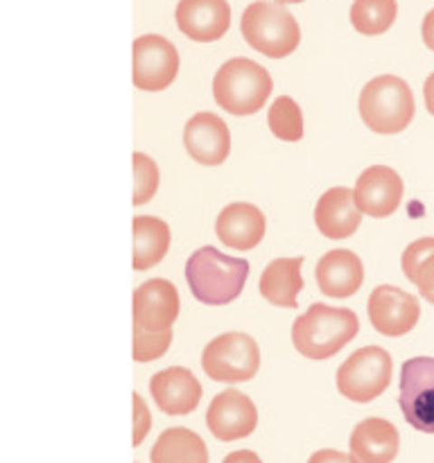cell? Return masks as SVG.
<instances>
[{"label":"cell","mask_w":434,"mask_h":463,"mask_svg":"<svg viewBox=\"0 0 434 463\" xmlns=\"http://www.w3.org/2000/svg\"><path fill=\"white\" fill-rule=\"evenodd\" d=\"M249 276L244 258H231L215 247H202L185 262L190 292L203 306H226L242 294Z\"/></svg>","instance_id":"1"},{"label":"cell","mask_w":434,"mask_h":463,"mask_svg":"<svg viewBox=\"0 0 434 463\" xmlns=\"http://www.w3.org/2000/svg\"><path fill=\"white\" fill-rule=\"evenodd\" d=\"M360 330L357 315L348 307L315 303L292 326V344L307 360H328L337 355Z\"/></svg>","instance_id":"2"},{"label":"cell","mask_w":434,"mask_h":463,"mask_svg":"<svg viewBox=\"0 0 434 463\" xmlns=\"http://www.w3.org/2000/svg\"><path fill=\"white\" fill-rule=\"evenodd\" d=\"M271 77L260 63L247 57L229 59L212 77V98L231 116H251L269 99Z\"/></svg>","instance_id":"3"},{"label":"cell","mask_w":434,"mask_h":463,"mask_svg":"<svg viewBox=\"0 0 434 463\" xmlns=\"http://www.w3.org/2000/svg\"><path fill=\"white\" fill-rule=\"evenodd\" d=\"M360 118L371 131L382 136L401 134L414 120V95L405 80L380 75L360 93Z\"/></svg>","instance_id":"4"},{"label":"cell","mask_w":434,"mask_h":463,"mask_svg":"<svg viewBox=\"0 0 434 463\" xmlns=\"http://www.w3.org/2000/svg\"><path fill=\"white\" fill-rule=\"evenodd\" d=\"M244 41L269 59L289 57L298 48L301 30L283 3L256 0L249 5L240 21Z\"/></svg>","instance_id":"5"},{"label":"cell","mask_w":434,"mask_h":463,"mask_svg":"<svg viewBox=\"0 0 434 463\" xmlns=\"http://www.w3.org/2000/svg\"><path fill=\"white\" fill-rule=\"evenodd\" d=\"M202 366L215 383H249L260 369V348L256 339L244 333L220 335L203 348Z\"/></svg>","instance_id":"6"},{"label":"cell","mask_w":434,"mask_h":463,"mask_svg":"<svg viewBox=\"0 0 434 463\" xmlns=\"http://www.w3.org/2000/svg\"><path fill=\"white\" fill-rule=\"evenodd\" d=\"M393 362L384 348L364 346L337 369V389L351 402L375 401L392 383Z\"/></svg>","instance_id":"7"},{"label":"cell","mask_w":434,"mask_h":463,"mask_svg":"<svg viewBox=\"0 0 434 463\" xmlns=\"http://www.w3.org/2000/svg\"><path fill=\"white\" fill-rule=\"evenodd\" d=\"M398 405L411 428L434 434V357H414L401 366Z\"/></svg>","instance_id":"8"},{"label":"cell","mask_w":434,"mask_h":463,"mask_svg":"<svg viewBox=\"0 0 434 463\" xmlns=\"http://www.w3.org/2000/svg\"><path fill=\"white\" fill-rule=\"evenodd\" d=\"M179 72V52L158 34H145L134 41V84L136 89L156 93L165 90Z\"/></svg>","instance_id":"9"},{"label":"cell","mask_w":434,"mask_h":463,"mask_svg":"<svg viewBox=\"0 0 434 463\" xmlns=\"http://www.w3.org/2000/svg\"><path fill=\"white\" fill-rule=\"evenodd\" d=\"M371 326L384 337H402L411 333L420 319V306L416 297L396 285H380L369 297Z\"/></svg>","instance_id":"10"},{"label":"cell","mask_w":434,"mask_h":463,"mask_svg":"<svg viewBox=\"0 0 434 463\" xmlns=\"http://www.w3.org/2000/svg\"><path fill=\"white\" fill-rule=\"evenodd\" d=\"M179 292L165 279H152L134 292V330L161 335L179 319Z\"/></svg>","instance_id":"11"},{"label":"cell","mask_w":434,"mask_h":463,"mask_svg":"<svg viewBox=\"0 0 434 463\" xmlns=\"http://www.w3.org/2000/svg\"><path fill=\"white\" fill-rule=\"evenodd\" d=\"M206 425L217 441H240L258 428V410L249 396L235 389L217 393L206 411Z\"/></svg>","instance_id":"12"},{"label":"cell","mask_w":434,"mask_h":463,"mask_svg":"<svg viewBox=\"0 0 434 463\" xmlns=\"http://www.w3.org/2000/svg\"><path fill=\"white\" fill-rule=\"evenodd\" d=\"M184 145L199 165H222L231 152V131L215 113H197L185 122Z\"/></svg>","instance_id":"13"},{"label":"cell","mask_w":434,"mask_h":463,"mask_svg":"<svg viewBox=\"0 0 434 463\" xmlns=\"http://www.w3.org/2000/svg\"><path fill=\"white\" fill-rule=\"evenodd\" d=\"M402 179L396 170L387 165H371L357 176L355 202L364 215L389 217L398 211L402 202Z\"/></svg>","instance_id":"14"},{"label":"cell","mask_w":434,"mask_h":463,"mask_svg":"<svg viewBox=\"0 0 434 463\" xmlns=\"http://www.w3.org/2000/svg\"><path fill=\"white\" fill-rule=\"evenodd\" d=\"M149 393L158 410L167 416L193 414L202 401V384L194 378L193 371L184 366H170L158 371L149 380Z\"/></svg>","instance_id":"15"},{"label":"cell","mask_w":434,"mask_h":463,"mask_svg":"<svg viewBox=\"0 0 434 463\" xmlns=\"http://www.w3.org/2000/svg\"><path fill=\"white\" fill-rule=\"evenodd\" d=\"M176 25L188 39L212 43L229 32L231 7L226 0H179Z\"/></svg>","instance_id":"16"},{"label":"cell","mask_w":434,"mask_h":463,"mask_svg":"<svg viewBox=\"0 0 434 463\" xmlns=\"http://www.w3.org/2000/svg\"><path fill=\"white\" fill-rule=\"evenodd\" d=\"M265 226L267 222L260 208L247 202H238L229 203L217 215L215 233L224 247L238 249V251H251L265 238Z\"/></svg>","instance_id":"17"},{"label":"cell","mask_w":434,"mask_h":463,"mask_svg":"<svg viewBox=\"0 0 434 463\" xmlns=\"http://www.w3.org/2000/svg\"><path fill=\"white\" fill-rule=\"evenodd\" d=\"M316 285L328 298H348L364 283L362 260L348 249H333L316 262Z\"/></svg>","instance_id":"18"},{"label":"cell","mask_w":434,"mask_h":463,"mask_svg":"<svg viewBox=\"0 0 434 463\" xmlns=\"http://www.w3.org/2000/svg\"><path fill=\"white\" fill-rule=\"evenodd\" d=\"M362 215L355 193L348 188H330L319 197L315 208V224L330 240L351 238L360 226Z\"/></svg>","instance_id":"19"},{"label":"cell","mask_w":434,"mask_h":463,"mask_svg":"<svg viewBox=\"0 0 434 463\" xmlns=\"http://www.w3.org/2000/svg\"><path fill=\"white\" fill-rule=\"evenodd\" d=\"M348 448L357 463H392L401 450V437L389 420L366 419L355 425Z\"/></svg>","instance_id":"20"},{"label":"cell","mask_w":434,"mask_h":463,"mask_svg":"<svg viewBox=\"0 0 434 463\" xmlns=\"http://www.w3.org/2000/svg\"><path fill=\"white\" fill-rule=\"evenodd\" d=\"M303 258H276L260 276V294L265 301L278 307H297V297L303 289Z\"/></svg>","instance_id":"21"},{"label":"cell","mask_w":434,"mask_h":463,"mask_svg":"<svg viewBox=\"0 0 434 463\" xmlns=\"http://www.w3.org/2000/svg\"><path fill=\"white\" fill-rule=\"evenodd\" d=\"M170 249V226L152 215L134 217V269L156 267Z\"/></svg>","instance_id":"22"},{"label":"cell","mask_w":434,"mask_h":463,"mask_svg":"<svg viewBox=\"0 0 434 463\" xmlns=\"http://www.w3.org/2000/svg\"><path fill=\"white\" fill-rule=\"evenodd\" d=\"M152 463H208V448L197 432L188 428H167L149 452Z\"/></svg>","instance_id":"23"},{"label":"cell","mask_w":434,"mask_h":463,"mask_svg":"<svg viewBox=\"0 0 434 463\" xmlns=\"http://www.w3.org/2000/svg\"><path fill=\"white\" fill-rule=\"evenodd\" d=\"M402 274L419 288L420 297L434 306V238H420L402 253Z\"/></svg>","instance_id":"24"},{"label":"cell","mask_w":434,"mask_h":463,"mask_svg":"<svg viewBox=\"0 0 434 463\" xmlns=\"http://www.w3.org/2000/svg\"><path fill=\"white\" fill-rule=\"evenodd\" d=\"M396 14V0H355L351 7V23L360 34L378 36L393 25Z\"/></svg>","instance_id":"25"},{"label":"cell","mask_w":434,"mask_h":463,"mask_svg":"<svg viewBox=\"0 0 434 463\" xmlns=\"http://www.w3.org/2000/svg\"><path fill=\"white\" fill-rule=\"evenodd\" d=\"M271 134L285 143H297L303 138V113L301 107L288 95L274 99L269 113H267Z\"/></svg>","instance_id":"26"},{"label":"cell","mask_w":434,"mask_h":463,"mask_svg":"<svg viewBox=\"0 0 434 463\" xmlns=\"http://www.w3.org/2000/svg\"><path fill=\"white\" fill-rule=\"evenodd\" d=\"M158 184H161V172L154 158L147 154H134V203L143 206L156 194Z\"/></svg>","instance_id":"27"},{"label":"cell","mask_w":434,"mask_h":463,"mask_svg":"<svg viewBox=\"0 0 434 463\" xmlns=\"http://www.w3.org/2000/svg\"><path fill=\"white\" fill-rule=\"evenodd\" d=\"M172 344V330L161 335L140 333L134 330V360L136 362H154L167 353Z\"/></svg>","instance_id":"28"},{"label":"cell","mask_w":434,"mask_h":463,"mask_svg":"<svg viewBox=\"0 0 434 463\" xmlns=\"http://www.w3.org/2000/svg\"><path fill=\"white\" fill-rule=\"evenodd\" d=\"M152 430V414L138 393H134V446H140Z\"/></svg>","instance_id":"29"},{"label":"cell","mask_w":434,"mask_h":463,"mask_svg":"<svg viewBox=\"0 0 434 463\" xmlns=\"http://www.w3.org/2000/svg\"><path fill=\"white\" fill-rule=\"evenodd\" d=\"M307 463H357V459L353 455H344V452L326 448V450H316Z\"/></svg>","instance_id":"30"},{"label":"cell","mask_w":434,"mask_h":463,"mask_svg":"<svg viewBox=\"0 0 434 463\" xmlns=\"http://www.w3.org/2000/svg\"><path fill=\"white\" fill-rule=\"evenodd\" d=\"M222 463H262V459L253 450H235L229 452Z\"/></svg>","instance_id":"31"},{"label":"cell","mask_w":434,"mask_h":463,"mask_svg":"<svg viewBox=\"0 0 434 463\" xmlns=\"http://www.w3.org/2000/svg\"><path fill=\"white\" fill-rule=\"evenodd\" d=\"M420 32H423L425 45H428V48L434 52V9H429V12L425 14L423 27H420Z\"/></svg>","instance_id":"32"},{"label":"cell","mask_w":434,"mask_h":463,"mask_svg":"<svg viewBox=\"0 0 434 463\" xmlns=\"http://www.w3.org/2000/svg\"><path fill=\"white\" fill-rule=\"evenodd\" d=\"M423 98H425V107H428L429 116H434V72L428 77V80H425Z\"/></svg>","instance_id":"33"},{"label":"cell","mask_w":434,"mask_h":463,"mask_svg":"<svg viewBox=\"0 0 434 463\" xmlns=\"http://www.w3.org/2000/svg\"><path fill=\"white\" fill-rule=\"evenodd\" d=\"M276 3H283V5H294V3H303V0H276Z\"/></svg>","instance_id":"34"},{"label":"cell","mask_w":434,"mask_h":463,"mask_svg":"<svg viewBox=\"0 0 434 463\" xmlns=\"http://www.w3.org/2000/svg\"><path fill=\"white\" fill-rule=\"evenodd\" d=\"M136 463H138V461H136Z\"/></svg>","instance_id":"35"}]
</instances>
